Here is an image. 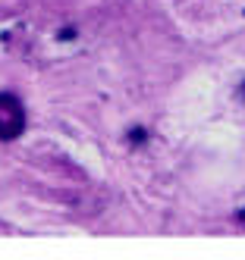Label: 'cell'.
<instances>
[{"label": "cell", "instance_id": "obj_1", "mask_svg": "<svg viewBox=\"0 0 245 260\" xmlns=\"http://www.w3.org/2000/svg\"><path fill=\"white\" fill-rule=\"evenodd\" d=\"M25 132V107L16 94H0V141H13Z\"/></svg>", "mask_w": 245, "mask_h": 260}, {"label": "cell", "instance_id": "obj_2", "mask_svg": "<svg viewBox=\"0 0 245 260\" xmlns=\"http://www.w3.org/2000/svg\"><path fill=\"white\" fill-rule=\"evenodd\" d=\"M242 98H245V85H242Z\"/></svg>", "mask_w": 245, "mask_h": 260}]
</instances>
